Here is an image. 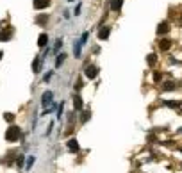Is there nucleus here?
Segmentation results:
<instances>
[{"label": "nucleus", "instance_id": "nucleus-1", "mask_svg": "<svg viewBox=\"0 0 182 173\" xmlns=\"http://www.w3.org/2000/svg\"><path fill=\"white\" fill-rule=\"evenodd\" d=\"M82 73H84V77H86L87 80H96L98 73H100V66L95 64L91 59H86V61L82 63Z\"/></svg>", "mask_w": 182, "mask_h": 173}, {"label": "nucleus", "instance_id": "nucleus-2", "mask_svg": "<svg viewBox=\"0 0 182 173\" xmlns=\"http://www.w3.org/2000/svg\"><path fill=\"white\" fill-rule=\"evenodd\" d=\"M54 98H55V93H54V89H45L43 93H41V98H39V104H41V107H43V109L50 107L52 104H54Z\"/></svg>", "mask_w": 182, "mask_h": 173}, {"label": "nucleus", "instance_id": "nucleus-3", "mask_svg": "<svg viewBox=\"0 0 182 173\" xmlns=\"http://www.w3.org/2000/svg\"><path fill=\"white\" fill-rule=\"evenodd\" d=\"M20 137H22V129H20V127L11 125V127L6 130V141H9V143H15Z\"/></svg>", "mask_w": 182, "mask_h": 173}, {"label": "nucleus", "instance_id": "nucleus-4", "mask_svg": "<svg viewBox=\"0 0 182 173\" xmlns=\"http://www.w3.org/2000/svg\"><path fill=\"white\" fill-rule=\"evenodd\" d=\"M170 30H171V23L168 22V20H162V22L157 23V29H155V34L157 38H164L170 34Z\"/></svg>", "mask_w": 182, "mask_h": 173}, {"label": "nucleus", "instance_id": "nucleus-5", "mask_svg": "<svg viewBox=\"0 0 182 173\" xmlns=\"http://www.w3.org/2000/svg\"><path fill=\"white\" fill-rule=\"evenodd\" d=\"M111 32H113V27H111V25H100L98 30H96V39H98V41H107L111 38Z\"/></svg>", "mask_w": 182, "mask_h": 173}, {"label": "nucleus", "instance_id": "nucleus-6", "mask_svg": "<svg viewBox=\"0 0 182 173\" xmlns=\"http://www.w3.org/2000/svg\"><path fill=\"white\" fill-rule=\"evenodd\" d=\"M123 4L125 0H109L107 2V9H109L111 13H122V9H123Z\"/></svg>", "mask_w": 182, "mask_h": 173}, {"label": "nucleus", "instance_id": "nucleus-7", "mask_svg": "<svg viewBox=\"0 0 182 173\" xmlns=\"http://www.w3.org/2000/svg\"><path fill=\"white\" fill-rule=\"evenodd\" d=\"M171 47H173V39H171L170 36H164V38L159 39V50L161 52H170Z\"/></svg>", "mask_w": 182, "mask_h": 173}, {"label": "nucleus", "instance_id": "nucleus-8", "mask_svg": "<svg viewBox=\"0 0 182 173\" xmlns=\"http://www.w3.org/2000/svg\"><path fill=\"white\" fill-rule=\"evenodd\" d=\"M43 63H45L43 55H36V57H34V61H32V73H34V75H39V73H41Z\"/></svg>", "mask_w": 182, "mask_h": 173}, {"label": "nucleus", "instance_id": "nucleus-9", "mask_svg": "<svg viewBox=\"0 0 182 173\" xmlns=\"http://www.w3.org/2000/svg\"><path fill=\"white\" fill-rule=\"evenodd\" d=\"M36 43H38V48H39V50H45V48L48 47V43H50V36H48L47 32H41V34L38 36Z\"/></svg>", "mask_w": 182, "mask_h": 173}, {"label": "nucleus", "instance_id": "nucleus-10", "mask_svg": "<svg viewBox=\"0 0 182 173\" xmlns=\"http://www.w3.org/2000/svg\"><path fill=\"white\" fill-rule=\"evenodd\" d=\"M84 109V100H82V95L80 93H75L73 95V111L75 113H80Z\"/></svg>", "mask_w": 182, "mask_h": 173}, {"label": "nucleus", "instance_id": "nucleus-11", "mask_svg": "<svg viewBox=\"0 0 182 173\" xmlns=\"http://www.w3.org/2000/svg\"><path fill=\"white\" fill-rule=\"evenodd\" d=\"M52 6V0H32V7L36 11H43Z\"/></svg>", "mask_w": 182, "mask_h": 173}, {"label": "nucleus", "instance_id": "nucleus-12", "mask_svg": "<svg viewBox=\"0 0 182 173\" xmlns=\"http://www.w3.org/2000/svg\"><path fill=\"white\" fill-rule=\"evenodd\" d=\"M66 59H68V54L66 52H59L57 55H55V63H54V70H59L61 66L66 63Z\"/></svg>", "mask_w": 182, "mask_h": 173}, {"label": "nucleus", "instance_id": "nucleus-13", "mask_svg": "<svg viewBox=\"0 0 182 173\" xmlns=\"http://www.w3.org/2000/svg\"><path fill=\"white\" fill-rule=\"evenodd\" d=\"M66 148H68V152H72V153H77L79 152V141L75 139V137H70L68 141H66Z\"/></svg>", "mask_w": 182, "mask_h": 173}, {"label": "nucleus", "instance_id": "nucleus-14", "mask_svg": "<svg viewBox=\"0 0 182 173\" xmlns=\"http://www.w3.org/2000/svg\"><path fill=\"white\" fill-rule=\"evenodd\" d=\"M82 48H84V47H82L80 41L77 39V41L73 43V57L75 59H82Z\"/></svg>", "mask_w": 182, "mask_h": 173}, {"label": "nucleus", "instance_id": "nucleus-15", "mask_svg": "<svg viewBox=\"0 0 182 173\" xmlns=\"http://www.w3.org/2000/svg\"><path fill=\"white\" fill-rule=\"evenodd\" d=\"M89 120H91V111H89V109H82V111L79 113V122L80 123H87Z\"/></svg>", "mask_w": 182, "mask_h": 173}, {"label": "nucleus", "instance_id": "nucleus-16", "mask_svg": "<svg viewBox=\"0 0 182 173\" xmlns=\"http://www.w3.org/2000/svg\"><path fill=\"white\" fill-rule=\"evenodd\" d=\"M61 50H63V38H57V39H55V45L52 47L50 54L54 55V57H55V55H57V54H59Z\"/></svg>", "mask_w": 182, "mask_h": 173}, {"label": "nucleus", "instance_id": "nucleus-17", "mask_svg": "<svg viewBox=\"0 0 182 173\" xmlns=\"http://www.w3.org/2000/svg\"><path fill=\"white\" fill-rule=\"evenodd\" d=\"M13 27H9V29H4L2 32H0V41H9L11 38H13Z\"/></svg>", "mask_w": 182, "mask_h": 173}, {"label": "nucleus", "instance_id": "nucleus-18", "mask_svg": "<svg viewBox=\"0 0 182 173\" xmlns=\"http://www.w3.org/2000/svg\"><path fill=\"white\" fill-rule=\"evenodd\" d=\"M50 22V15H39L36 18V23L39 27H47V23Z\"/></svg>", "mask_w": 182, "mask_h": 173}, {"label": "nucleus", "instance_id": "nucleus-19", "mask_svg": "<svg viewBox=\"0 0 182 173\" xmlns=\"http://www.w3.org/2000/svg\"><path fill=\"white\" fill-rule=\"evenodd\" d=\"M177 89V84L173 80H164L162 82V91H175Z\"/></svg>", "mask_w": 182, "mask_h": 173}, {"label": "nucleus", "instance_id": "nucleus-20", "mask_svg": "<svg viewBox=\"0 0 182 173\" xmlns=\"http://www.w3.org/2000/svg\"><path fill=\"white\" fill-rule=\"evenodd\" d=\"M157 61H159L157 54H148V55H146V63H148V66H150V68H153V66L157 64Z\"/></svg>", "mask_w": 182, "mask_h": 173}, {"label": "nucleus", "instance_id": "nucleus-21", "mask_svg": "<svg viewBox=\"0 0 182 173\" xmlns=\"http://www.w3.org/2000/svg\"><path fill=\"white\" fill-rule=\"evenodd\" d=\"M87 39H89V30H84V34H80V38H79L80 45H82V47H86Z\"/></svg>", "mask_w": 182, "mask_h": 173}, {"label": "nucleus", "instance_id": "nucleus-22", "mask_svg": "<svg viewBox=\"0 0 182 173\" xmlns=\"http://www.w3.org/2000/svg\"><path fill=\"white\" fill-rule=\"evenodd\" d=\"M152 80L155 82V84L161 82V80H162V72H157V70H155V72L152 73Z\"/></svg>", "mask_w": 182, "mask_h": 173}, {"label": "nucleus", "instance_id": "nucleus-23", "mask_svg": "<svg viewBox=\"0 0 182 173\" xmlns=\"http://www.w3.org/2000/svg\"><path fill=\"white\" fill-rule=\"evenodd\" d=\"M84 87V80H82V77H79L77 79V82H75V93H80V89Z\"/></svg>", "mask_w": 182, "mask_h": 173}, {"label": "nucleus", "instance_id": "nucleus-24", "mask_svg": "<svg viewBox=\"0 0 182 173\" xmlns=\"http://www.w3.org/2000/svg\"><path fill=\"white\" fill-rule=\"evenodd\" d=\"M54 73H55V70H48V72L43 75V82H50L52 77H54Z\"/></svg>", "mask_w": 182, "mask_h": 173}, {"label": "nucleus", "instance_id": "nucleus-25", "mask_svg": "<svg viewBox=\"0 0 182 173\" xmlns=\"http://www.w3.org/2000/svg\"><path fill=\"white\" fill-rule=\"evenodd\" d=\"M63 113H64V102H61V105H59V109H57V118L59 120L63 118Z\"/></svg>", "mask_w": 182, "mask_h": 173}, {"label": "nucleus", "instance_id": "nucleus-26", "mask_svg": "<svg viewBox=\"0 0 182 173\" xmlns=\"http://www.w3.org/2000/svg\"><path fill=\"white\" fill-rule=\"evenodd\" d=\"M80 11H82V2H79V4L75 6V9H73V15L79 16V15H80Z\"/></svg>", "mask_w": 182, "mask_h": 173}, {"label": "nucleus", "instance_id": "nucleus-27", "mask_svg": "<svg viewBox=\"0 0 182 173\" xmlns=\"http://www.w3.org/2000/svg\"><path fill=\"white\" fill-rule=\"evenodd\" d=\"M166 105H168V107H179V105H180V102H177V100H168Z\"/></svg>", "mask_w": 182, "mask_h": 173}, {"label": "nucleus", "instance_id": "nucleus-28", "mask_svg": "<svg viewBox=\"0 0 182 173\" xmlns=\"http://www.w3.org/2000/svg\"><path fill=\"white\" fill-rule=\"evenodd\" d=\"M32 164H34V157L30 155V157L27 159V166H25V170H30V168H32Z\"/></svg>", "mask_w": 182, "mask_h": 173}, {"label": "nucleus", "instance_id": "nucleus-29", "mask_svg": "<svg viewBox=\"0 0 182 173\" xmlns=\"http://www.w3.org/2000/svg\"><path fill=\"white\" fill-rule=\"evenodd\" d=\"M4 118H6L7 122H13V120H15V114H11V113H6V114H4Z\"/></svg>", "mask_w": 182, "mask_h": 173}, {"label": "nucleus", "instance_id": "nucleus-30", "mask_svg": "<svg viewBox=\"0 0 182 173\" xmlns=\"http://www.w3.org/2000/svg\"><path fill=\"white\" fill-rule=\"evenodd\" d=\"M72 13H70V9H64V13H63V16H64V20H70V18H72Z\"/></svg>", "mask_w": 182, "mask_h": 173}, {"label": "nucleus", "instance_id": "nucleus-31", "mask_svg": "<svg viewBox=\"0 0 182 173\" xmlns=\"http://www.w3.org/2000/svg\"><path fill=\"white\" fill-rule=\"evenodd\" d=\"M23 159H25V157H23V155H20V157H18V161H16V164L20 166V168L23 166Z\"/></svg>", "mask_w": 182, "mask_h": 173}, {"label": "nucleus", "instance_id": "nucleus-32", "mask_svg": "<svg viewBox=\"0 0 182 173\" xmlns=\"http://www.w3.org/2000/svg\"><path fill=\"white\" fill-rule=\"evenodd\" d=\"M100 52H102L100 47H93V54H100Z\"/></svg>", "mask_w": 182, "mask_h": 173}, {"label": "nucleus", "instance_id": "nucleus-33", "mask_svg": "<svg viewBox=\"0 0 182 173\" xmlns=\"http://www.w3.org/2000/svg\"><path fill=\"white\" fill-rule=\"evenodd\" d=\"M2 57H4V52L0 50V61H2Z\"/></svg>", "mask_w": 182, "mask_h": 173}, {"label": "nucleus", "instance_id": "nucleus-34", "mask_svg": "<svg viewBox=\"0 0 182 173\" xmlns=\"http://www.w3.org/2000/svg\"><path fill=\"white\" fill-rule=\"evenodd\" d=\"M66 2H68V4H73V2H75V0H66Z\"/></svg>", "mask_w": 182, "mask_h": 173}, {"label": "nucleus", "instance_id": "nucleus-35", "mask_svg": "<svg viewBox=\"0 0 182 173\" xmlns=\"http://www.w3.org/2000/svg\"><path fill=\"white\" fill-rule=\"evenodd\" d=\"M180 23H182V15H180Z\"/></svg>", "mask_w": 182, "mask_h": 173}]
</instances>
